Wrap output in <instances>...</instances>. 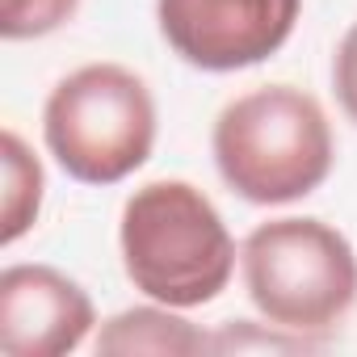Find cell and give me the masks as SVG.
<instances>
[{
	"label": "cell",
	"mask_w": 357,
	"mask_h": 357,
	"mask_svg": "<svg viewBox=\"0 0 357 357\" xmlns=\"http://www.w3.org/2000/svg\"><path fill=\"white\" fill-rule=\"evenodd\" d=\"M118 252L126 282L164 307L194 311L215 303L240 265L236 236L219 206L190 181L139 185L118 219Z\"/></svg>",
	"instance_id": "cell-1"
},
{
	"label": "cell",
	"mask_w": 357,
	"mask_h": 357,
	"mask_svg": "<svg viewBox=\"0 0 357 357\" xmlns=\"http://www.w3.org/2000/svg\"><path fill=\"white\" fill-rule=\"evenodd\" d=\"M211 155L236 198L252 206H290L332 176L336 139L311 93L294 84H261L219 109Z\"/></svg>",
	"instance_id": "cell-2"
},
{
	"label": "cell",
	"mask_w": 357,
	"mask_h": 357,
	"mask_svg": "<svg viewBox=\"0 0 357 357\" xmlns=\"http://www.w3.org/2000/svg\"><path fill=\"white\" fill-rule=\"evenodd\" d=\"M240 278L265 324L324 340L357 307V248L311 215L257 223L240 244Z\"/></svg>",
	"instance_id": "cell-3"
},
{
	"label": "cell",
	"mask_w": 357,
	"mask_h": 357,
	"mask_svg": "<svg viewBox=\"0 0 357 357\" xmlns=\"http://www.w3.org/2000/svg\"><path fill=\"white\" fill-rule=\"evenodd\" d=\"M155 97L122 63H84L55 80L43 105L51 160L80 185H118L135 176L155 147Z\"/></svg>",
	"instance_id": "cell-4"
},
{
	"label": "cell",
	"mask_w": 357,
	"mask_h": 357,
	"mask_svg": "<svg viewBox=\"0 0 357 357\" xmlns=\"http://www.w3.org/2000/svg\"><path fill=\"white\" fill-rule=\"evenodd\" d=\"M303 13V0H155L168 51L198 72H244L273 59Z\"/></svg>",
	"instance_id": "cell-5"
},
{
	"label": "cell",
	"mask_w": 357,
	"mask_h": 357,
	"mask_svg": "<svg viewBox=\"0 0 357 357\" xmlns=\"http://www.w3.org/2000/svg\"><path fill=\"white\" fill-rule=\"evenodd\" d=\"M97 328L89 290L55 265H9L0 273V353L63 357Z\"/></svg>",
	"instance_id": "cell-6"
},
{
	"label": "cell",
	"mask_w": 357,
	"mask_h": 357,
	"mask_svg": "<svg viewBox=\"0 0 357 357\" xmlns=\"http://www.w3.org/2000/svg\"><path fill=\"white\" fill-rule=\"evenodd\" d=\"M93 349L105 353V357H139V353L198 357V353H211V332L190 324L176 307H164V303L147 298L139 307H126V311L101 319V328L93 336Z\"/></svg>",
	"instance_id": "cell-7"
},
{
	"label": "cell",
	"mask_w": 357,
	"mask_h": 357,
	"mask_svg": "<svg viewBox=\"0 0 357 357\" xmlns=\"http://www.w3.org/2000/svg\"><path fill=\"white\" fill-rule=\"evenodd\" d=\"M43 194H47L43 160L17 130H5L0 135V244L5 248H13L38 223Z\"/></svg>",
	"instance_id": "cell-8"
},
{
	"label": "cell",
	"mask_w": 357,
	"mask_h": 357,
	"mask_svg": "<svg viewBox=\"0 0 357 357\" xmlns=\"http://www.w3.org/2000/svg\"><path fill=\"white\" fill-rule=\"evenodd\" d=\"M319 344L324 340L278 328V324H269L265 332V324H252V319H227L219 332H211V353H307Z\"/></svg>",
	"instance_id": "cell-9"
},
{
	"label": "cell",
	"mask_w": 357,
	"mask_h": 357,
	"mask_svg": "<svg viewBox=\"0 0 357 357\" xmlns=\"http://www.w3.org/2000/svg\"><path fill=\"white\" fill-rule=\"evenodd\" d=\"M80 9V0H0V38L30 43L63 30Z\"/></svg>",
	"instance_id": "cell-10"
},
{
	"label": "cell",
	"mask_w": 357,
	"mask_h": 357,
	"mask_svg": "<svg viewBox=\"0 0 357 357\" xmlns=\"http://www.w3.org/2000/svg\"><path fill=\"white\" fill-rule=\"evenodd\" d=\"M332 93L344 118L357 126V22L340 34L336 55H332Z\"/></svg>",
	"instance_id": "cell-11"
}]
</instances>
